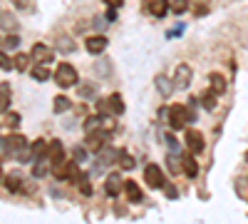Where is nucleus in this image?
<instances>
[{"mask_svg": "<svg viewBox=\"0 0 248 224\" xmlns=\"http://www.w3.org/2000/svg\"><path fill=\"white\" fill-rule=\"evenodd\" d=\"M0 157H23L30 159V145L23 135H10L0 139Z\"/></svg>", "mask_w": 248, "mask_h": 224, "instance_id": "nucleus-1", "label": "nucleus"}, {"mask_svg": "<svg viewBox=\"0 0 248 224\" xmlns=\"http://www.w3.org/2000/svg\"><path fill=\"white\" fill-rule=\"evenodd\" d=\"M194 122V110L189 105H174L169 107V125L171 130H184L186 125Z\"/></svg>", "mask_w": 248, "mask_h": 224, "instance_id": "nucleus-2", "label": "nucleus"}, {"mask_svg": "<svg viewBox=\"0 0 248 224\" xmlns=\"http://www.w3.org/2000/svg\"><path fill=\"white\" fill-rule=\"evenodd\" d=\"M55 83H57L60 87H72V85H77V70H75V65L60 63L57 70H55Z\"/></svg>", "mask_w": 248, "mask_h": 224, "instance_id": "nucleus-3", "label": "nucleus"}, {"mask_svg": "<svg viewBox=\"0 0 248 224\" xmlns=\"http://www.w3.org/2000/svg\"><path fill=\"white\" fill-rule=\"evenodd\" d=\"M144 182H147V187H152V190L167 187V179H164V172L159 170V165H147L144 167Z\"/></svg>", "mask_w": 248, "mask_h": 224, "instance_id": "nucleus-4", "label": "nucleus"}, {"mask_svg": "<svg viewBox=\"0 0 248 224\" xmlns=\"http://www.w3.org/2000/svg\"><path fill=\"white\" fill-rule=\"evenodd\" d=\"M52 172H55V177L57 179H72V182H77V177H79V172H77V162H57V165H52Z\"/></svg>", "mask_w": 248, "mask_h": 224, "instance_id": "nucleus-5", "label": "nucleus"}, {"mask_svg": "<svg viewBox=\"0 0 248 224\" xmlns=\"http://www.w3.org/2000/svg\"><path fill=\"white\" fill-rule=\"evenodd\" d=\"M191 68L189 65H186V63H181L179 68H176V72H174V80H171V83H174V87H179V90H186V87H189L191 85Z\"/></svg>", "mask_w": 248, "mask_h": 224, "instance_id": "nucleus-6", "label": "nucleus"}, {"mask_svg": "<svg viewBox=\"0 0 248 224\" xmlns=\"http://www.w3.org/2000/svg\"><path fill=\"white\" fill-rule=\"evenodd\" d=\"M186 147L191 150V155H201L203 152V135L199 130H186Z\"/></svg>", "mask_w": 248, "mask_h": 224, "instance_id": "nucleus-7", "label": "nucleus"}, {"mask_svg": "<svg viewBox=\"0 0 248 224\" xmlns=\"http://www.w3.org/2000/svg\"><path fill=\"white\" fill-rule=\"evenodd\" d=\"M45 159H50L52 165H57V162L65 159V150H62V142H60V139H50V142H47V155H45Z\"/></svg>", "mask_w": 248, "mask_h": 224, "instance_id": "nucleus-8", "label": "nucleus"}, {"mask_svg": "<svg viewBox=\"0 0 248 224\" xmlns=\"http://www.w3.org/2000/svg\"><path fill=\"white\" fill-rule=\"evenodd\" d=\"M30 57L35 60V63H52V57H55V52L47 48V45H43V43H37L35 48H32V52H30Z\"/></svg>", "mask_w": 248, "mask_h": 224, "instance_id": "nucleus-9", "label": "nucleus"}, {"mask_svg": "<svg viewBox=\"0 0 248 224\" xmlns=\"http://www.w3.org/2000/svg\"><path fill=\"white\" fill-rule=\"evenodd\" d=\"M85 48H87V52H92V55L105 52V48H107V37H105V35H92V37L85 40Z\"/></svg>", "mask_w": 248, "mask_h": 224, "instance_id": "nucleus-10", "label": "nucleus"}, {"mask_svg": "<svg viewBox=\"0 0 248 224\" xmlns=\"http://www.w3.org/2000/svg\"><path fill=\"white\" fill-rule=\"evenodd\" d=\"M122 187H124V179L119 177V172L109 174V177H107V182H105V192H107L109 197H117Z\"/></svg>", "mask_w": 248, "mask_h": 224, "instance_id": "nucleus-11", "label": "nucleus"}, {"mask_svg": "<svg viewBox=\"0 0 248 224\" xmlns=\"http://www.w3.org/2000/svg\"><path fill=\"white\" fill-rule=\"evenodd\" d=\"M47 155V142L45 139H37L30 145V162H40V159H45Z\"/></svg>", "mask_w": 248, "mask_h": 224, "instance_id": "nucleus-12", "label": "nucleus"}, {"mask_svg": "<svg viewBox=\"0 0 248 224\" xmlns=\"http://www.w3.org/2000/svg\"><path fill=\"white\" fill-rule=\"evenodd\" d=\"M181 170L189 174V177H196L199 174V162L194 159V155H181Z\"/></svg>", "mask_w": 248, "mask_h": 224, "instance_id": "nucleus-13", "label": "nucleus"}, {"mask_svg": "<svg viewBox=\"0 0 248 224\" xmlns=\"http://www.w3.org/2000/svg\"><path fill=\"white\" fill-rule=\"evenodd\" d=\"M147 10H149L154 17H164V15L169 13V0H149Z\"/></svg>", "mask_w": 248, "mask_h": 224, "instance_id": "nucleus-14", "label": "nucleus"}, {"mask_svg": "<svg viewBox=\"0 0 248 224\" xmlns=\"http://www.w3.org/2000/svg\"><path fill=\"white\" fill-rule=\"evenodd\" d=\"M124 192H127L129 202H141V199H144V194H141L139 185H137V182H132V179H127V182H124Z\"/></svg>", "mask_w": 248, "mask_h": 224, "instance_id": "nucleus-15", "label": "nucleus"}, {"mask_svg": "<svg viewBox=\"0 0 248 224\" xmlns=\"http://www.w3.org/2000/svg\"><path fill=\"white\" fill-rule=\"evenodd\" d=\"M30 75H32V80H37V83H45V80L50 77V68H47L45 63H37V65L30 70Z\"/></svg>", "mask_w": 248, "mask_h": 224, "instance_id": "nucleus-16", "label": "nucleus"}, {"mask_svg": "<svg viewBox=\"0 0 248 224\" xmlns=\"http://www.w3.org/2000/svg\"><path fill=\"white\" fill-rule=\"evenodd\" d=\"M156 90L164 95V97H169L171 92H174V83H171V80L169 77H164V75H159L156 77Z\"/></svg>", "mask_w": 248, "mask_h": 224, "instance_id": "nucleus-17", "label": "nucleus"}, {"mask_svg": "<svg viewBox=\"0 0 248 224\" xmlns=\"http://www.w3.org/2000/svg\"><path fill=\"white\" fill-rule=\"evenodd\" d=\"M209 80H211V90H214L216 95H223V92H226V80H223V75L211 72V75H209Z\"/></svg>", "mask_w": 248, "mask_h": 224, "instance_id": "nucleus-18", "label": "nucleus"}, {"mask_svg": "<svg viewBox=\"0 0 248 224\" xmlns=\"http://www.w3.org/2000/svg\"><path fill=\"white\" fill-rule=\"evenodd\" d=\"M5 187H8L10 192H17V190H23V174H17V172L8 174V177H5Z\"/></svg>", "mask_w": 248, "mask_h": 224, "instance_id": "nucleus-19", "label": "nucleus"}, {"mask_svg": "<svg viewBox=\"0 0 248 224\" xmlns=\"http://www.w3.org/2000/svg\"><path fill=\"white\" fill-rule=\"evenodd\" d=\"M0 25H3L5 33H15L17 20H15V15H10V13H0Z\"/></svg>", "mask_w": 248, "mask_h": 224, "instance_id": "nucleus-20", "label": "nucleus"}, {"mask_svg": "<svg viewBox=\"0 0 248 224\" xmlns=\"http://www.w3.org/2000/svg\"><path fill=\"white\" fill-rule=\"evenodd\" d=\"M30 55H23V52H20V55H15V60H13V68L15 70H20V72H25L28 68H30Z\"/></svg>", "mask_w": 248, "mask_h": 224, "instance_id": "nucleus-21", "label": "nucleus"}, {"mask_svg": "<svg viewBox=\"0 0 248 224\" xmlns=\"http://www.w3.org/2000/svg\"><path fill=\"white\" fill-rule=\"evenodd\" d=\"M107 105H109V112H112V115H122V112H124V103H122L119 95H112V97L107 100Z\"/></svg>", "mask_w": 248, "mask_h": 224, "instance_id": "nucleus-22", "label": "nucleus"}, {"mask_svg": "<svg viewBox=\"0 0 248 224\" xmlns=\"http://www.w3.org/2000/svg\"><path fill=\"white\" fill-rule=\"evenodd\" d=\"M8 107H10V87L0 85V112H8Z\"/></svg>", "mask_w": 248, "mask_h": 224, "instance_id": "nucleus-23", "label": "nucleus"}, {"mask_svg": "<svg viewBox=\"0 0 248 224\" xmlns=\"http://www.w3.org/2000/svg\"><path fill=\"white\" fill-rule=\"evenodd\" d=\"M216 100H218V95H216L214 90H209L206 95H201V105H203L206 110H214V107H216Z\"/></svg>", "mask_w": 248, "mask_h": 224, "instance_id": "nucleus-24", "label": "nucleus"}, {"mask_svg": "<svg viewBox=\"0 0 248 224\" xmlns=\"http://www.w3.org/2000/svg\"><path fill=\"white\" fill-rule=\"evenodd\" d=\"M52 107H55V112H67V110L72 107V103H70V100H67L65 95H57V97H55V105H52Z\"/></svg>", "mask_w": 248, "mask_h": 224, "instance_id": "nucleus-25", "label": "nucleus"}, {"mask_svg": "<svg viewBox=\"0 0 248 224\" xmlns=\"http://www.w3.org/2000/svg\"><path fill=\"white\" fill-rule=\"evenodd\" d=\"M176 15H181V13H186V10H189V0H174V3L169 5Z\"/></svg>", "mask_w": 248, "mask_h": 224, "instance_id": "nucleus-26", "label": "nucleus"}, {"mask_svg": "<svg viewBox=\"0 0 248 224\" xmlns=\"http://www.w3.org/2000/svg\"><path fill=\"white\" fill-rule=\"evenodd\" d=\"M17 45H20V40H17V35H15V33H10V35L3 40V48H5V50H15Z\"/></svg>", "mask_w": 248, "mask_h": 224, "instance_id": "nucleus-27", "label": "nucleus"}, {"mask_svg": "<svg viewBox=\"0 0 248 224\" xmlns=\"http://www.w3.org/2000/svg\"><path fill=\"white\" fill-rule=\"evenodd\" d=\"M167 167H169V172H171V174H179V170H181V162H179L174 155H169V157H167Z\"/></svg>", "mask_w": 248, "mask_h": 224, "instance_id": "nucleus-28", "label": "nucleus"}, {"mask_svg": "<svg viewBox=\"0 0 248 224\" xmlns=\"http://www.w3.org/2000/svg\"><path fill=\"white\" fill-rule=\"evenodd\" d=\"M77 185H79L82 194H92V187H90V182H87V177H85V174H79V177H77Z\"/></svg>", "mask_w": 248, "mask_h": 224, "instance_id": "nucleus-29", "label": "nucleus"}, {"mask_svg": "<svg viewBox=\"0 0 248 224\" xmlns=\"http://www.w3.org/2000/svg\"><path fill=\"white\" fill-rule=\"evenodd\" d=\"M97 112H99L102 117H112V112H109V105H107V100H97Z\"/></svg>", "mask_w": 248, "mask_h": 224, "instance_id": "nucleus-30", "label": "nucleus"}, {"mask_svg": "<svg viewBox=\"0 0 248 224\" xmlns=\"http://www.w3.org/2000/svg\"><path fill=\"white\" fill-rule=\"evenodd\" d=\"M5 125L15 130V127L20 125V115H17V112H8V115H5Z\"/></svg>", "mask_w": 248, "mask_h": 224, "instance_id": "nucleus-31", "label": "nucleus"}, {"mask_svg": "<svg viewBox=\"0 0 248 224\" xmlns=\"http://www.w3.org/2000/svg\"><path fill=\"white\" fill-rule=\"evenodd\" d=\"M119 159H122V167H124V170H132V167H134V159H132L127 152H119Z\"/></svg>", "mask_w": 248, "mask_h": 224, "instance_id": "nucleus-32", "label": "nucleus"}, {"mask_svg": "<svg viewBox=\"0 0 248 224\" xmlns=\"http://www.w3.org/2000/svg\"><path fill=\"white\" fill-rule=\"evenodd\" d=\"M0 68H3V70H13V60L8 55H3V52H0Z\"/></svg>", "mask_w": 248, "mask_h": 224, "instance_id": "nucleus-33", "label": "nucleus"}, {"mask_svg": "<svg viewBox=\"0 0 248 224\" xmlns=\"http://www.w3.org/2000/svg\"><path fill=\"white\" fill-rule=\"evenodd\" d=\"M60 43H62L60 48H62V50H65V52H72V50H75V45H72V40H70V37H62V40H60Z\"/></svg>", "mask_w": 248, "mask_h": 224, "instance_id": "nucleus-34", "label": "nucleus"}, {"mask_svg": "<svg viewBox=\"0 0 248 224\" xmlns=\"http://www.w3.org/2000/svg\"><path fill=\"white\" fill-rule=\"evenodd\" d=\"M45 172H47V170H45V165H35V167H32V174H35V177H43Z\"/></svg>", "mask_w": 248, "mask_h": 224, "instance_id": "nucleus-35", "label": "nucleus"}, {"mask_svg": "<svg viewBox=\"0 0 248 224\" xmlns=\"http://www.w3.org/2000/svg\"><path fill=\"white\" fill-rule=\"evenodd\" d=\"M13 5L20 8V10H25V8H28V0H13Z\"/></svg>", "mask_w": 248, "mask_h": 224, "instance_id": "nucleus-36", "label": "nucleus"}, {"mask_svg": "<svg viewBox=\"0 0 248 224\" xmlns=\"http://www.w3.org/2000/svg\"><path fill=\"white\" fill-rule=\"evenodd\" d=\"M82 159H85V150H75V162H82Z\"/></svg>", "mask_w": 248, "mask_h": 224, "instance_id": "nucleus-37", "label": "nucleus"}, {"mask_svg": "<svg viewBox=\"0 0 248 224\" xmlns=\"http://www.w3.org/2000/svg\"><path fill=\"white\" fill-rule=\"evenodd\" d=\"M82 95H85V97L94 95V87H92V85H85V87H82Z\"/></svg>", "mask_w": 248, "mask_h": 224, "instance_id": "nucleus-38", "label": "nucleus"}, {"mask_svg": "<svg viewBox=\"0 0 248 224\" xmlns=\"http://www.w3.org/2000/svg\"><path fill=\"white\" fill-rule=\"evenodd\" d=\"M105 3H107L109 8H119V5H122V0H105Z\"/></svg>", "mask_w": 248, "mask_h": 224, "instance_id": "nucleus-39", "label": "nucleus"}, {"mask_svg": "<svg viewBox=\"0 0 248 224\" xmlns=\"http://www.w3.org/2000/svg\"><path fill=\"white\" fill-rule=\"evenodd\" d=\"M0 182H3V167H0Z\"/></svg>", "mask_w": 248, "mask_h": 224, "instance_id": "nucleus-40", "label": "nucleus"}, {"mask_svg": "<svg viewBox=\"0 0 248 224\" xmlns=\"http://www.w3.org/2000/svg\"><path fill=\"white\" fill-rule=\"evenodd\" d=\"M243 159H246V162H248V152H246V157H243Z\"/></svg>", "mask_w": 248, "mask_h": 224, "instance_id": "nucleus-41", "label": "nucleus"}]
</instances>
